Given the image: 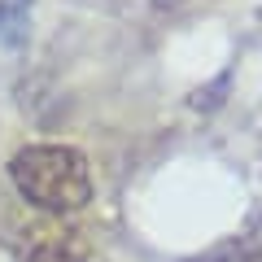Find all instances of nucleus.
I'll return each mask as SVG.
<instances>
[{
  "label": "nucleus",
  "mask_w": 262,
  "mask_h": 262,
  "mask_svg": "<svg viewBox=\"0 0 262 262\" xmlns=\"http://www.w3.org/2000/svg\"><path fill=\"white\" fill-rule=\"evenodd\" d=\"M9 179L44 214H79L92 201V170L88 158L70 144H27L9 158Z\"/></svg>",
  "instance_id": "f257e3e1"
},
{
  "label": "nucleus",
  "mask_w": 262,
  "mask_h": 262,
  "mask_svg": "<svg viewBox=\"0 0 262 262\" xmlns=\"http://www.w3.org/2000/svg\"><path fill=\"white\" fill-rule=\"evenodd\" d=\"M27 9L31 0H0V39L9 48H18L27 39Z\"/></svg>",
  "instance_id": "20e7f679"
},
{
  "label": "nucleus",
  "mask_w": 262,
  "mask_h": 262,
  "mask_svg": "<svg viewBox=\"0 0 262 262\" xmlns=\"http://www.w3.org/2000/svg\"><path fill=\"white\" fill-rule=\"evenodd\" d=\"M22 236H27L22 241V262H88V241L75 227L35 223Z\"/></svg>",
  "instance_id": "f03ea898"
},
{
  "label": "nucleus",
  "mask_w": 262,
  "mask_h": 262,
  "mask_svg": "<svg viewBox=\"0 0 262 262\" xmlns=\"http://www.w3.org/2000/svg\"><path fill=\"white\" fill-rule=\"evenodd\" d=\"M188 262H262V245L249 241V236H236V241L214 245L210 253H201V258H188Z\"/></svg>",
  "instance_id": "7ed1b4c3"
}]
</instances>
